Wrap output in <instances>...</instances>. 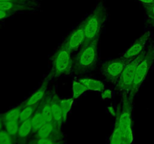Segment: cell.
Instances as JSON below:
<instances>
[{
  "mask_svg": "<svg viewBox=\"0 0 154 144\" xmlns=\"http://www.w3.org/2000/svg\"><path fill=\"white\" fill-rule=\"evenodd\" d=\"M53 130H54V123H47L42 128L38 130L37 135L38 138L50 137Z\"/></svg>",
  "mask_w": 154,
  "mask_h": 144,
  "instance_id": "cell-19",
  "label": "cell"
},
{
  "mask_svg": "<svg viewBox=\"0 0 154 144\" xmlns=\"http://www.w3.org/2000/svg\"><path fill=\"white\" fill-rule=\"evenodd\" d=\"M153 23H154V22H153Z\"/></svg>",
  "mask_w": 154,
  "mask_h": 144,
  "instance_id": "cell-33",
  "label": "cell"
},
{
  "mask_svg": "<svg viewBox=\"0 0 154 144\" xmlns=\"http://www.w3.org/2000/svg\"><path fill=\"white\" fill-rule=\"evenodd\" d=\"M84 84L87 90L90 91L103 92L105 89V86L101 81L93 79H81L79 80Z\"/></svg>",
  "mask_w": 154,
  "mask_h": 144,
  "instance_id": "cell-13",
  "label": "cell"
},
{
  "mask_svg": "<svg viewBox=\"0 0 154 144\" xmlns=\"http://www.w3.org/2000/svg\"><path fill=\"white\" fill-rule=\"evenodd\" d=\"M84 41H85V32H84L83 24L81 23L79 26L77 27L69 34L62 46L72 52L80 49L84 44Z\"/></svg>",
  "mask_w": 154,
  "mask_h": 144,
  "instance_id": "cell-7",
  "label": "cell"
},
{
  "mask_svg": "<svg viewBox=\"0 0 154 144\" xmlns=\"http://www.w3.org/2000/svg\"><path fill=\"white\" fill-rule=\"evenodd\" d=\"M144 54H145V50H144V52L137 56L136 57L132 58L128 63L127 65L125 68L124 70H123V74L120 76V79L117 81V87H118L119 89L123 92H129L131 86L133 83L137 67H138L140 62L144 58Z\"/></svg>",
  "mask_w": 154,
  "mask_h": 144,
  "instance_id": "cell-5",
  "label": "cell"
},
{
  "mask_svg": "<svg viewBox=\"0 0 154 144\" xmlns=\"http://www.w3.org/2000/svg\"><path fill=\"white\" fill-rule=\"evenodd\" d=\"M143 4H150L154 3V0H138Z\"/></svg>",
  "mask_w": 154,
  "mask_h": 144,
  "instance_id": "cell-31",
  "label": "cell"
},
{
  "mask_svg": "<svg viewBox=\"0 0 154 144\" xmlns=\"http://www.w3.org/2000/svg\"><path fill=\"white\" fill-rule=\"evenodd\" d=\"M72 52L61 46L53 56L52 69L50 76H59L67 74L73 67V61L71 57Z\"/></svg>",
  "mask_w": 154,
  "mask_h": 144,
  "instance_id": "cell-4",
  "label": "cell"
},
{
  "mask_svg": "<svg viewBox=\"0 0 154 144\" xmlns=\"http://www.w3.org/2000/svg\"><path fill=\"white\" fill-rule=\"evenodd\" d=\"M0 144H12L11 135L5 130H0Z\"/></svg>",
  "mask_w": 154,
  "mask_h": 144,
  "instance_id": "cell-25",
  "label": "cell"
},
{
  "mask_svg": "<svg viewBox=\"0 0 154 144\" xmlns=\"http://www.w3.org/2000/svg\"><path fill=\"white\" fill-rule=\"evenodd\" d=\"M128 100L124 101L123 106V110L120 112L119 118L117 119V124L120 128L121 133L129 128H132V118H131L130 106H129Z\"/></svg>",
  "mask_w": 154,
  "mask_h": 144,
  "instance_id": "cell-9",
  "label": "cell"
},
{
  "mask_svg": "<svg viewBox=\"0 0 154 144\" xmlns=\"http://www.w3.org/2000/svg\"><path fill=\"white\" fill-rule=\"evenodd\" d=\"M51 109H52V115L54 122L56 123H60L62 120H64L63 112L60 104V100L53 99L51 100Z\"/></svg>",
  "mask_w": 154,
  "mask_h": 144,
  "instance_id": "cell-12",
  "label": "cell"
},
{
  "mask_svg": "<svg viewBox=\"0 0 154 144\" xmlns=\"http://www.w3.org/2000/svg\"><path fill=\"white\" fill-rule=\"evenodd\" d=\"M35 4H22L12 2H0V10L4 11L12 12L32 10L35 8Z\"/></svg>",
  "mask_w": 154,
  "mask_h": 144,
  "instance_id": "cell-10",
  "label": "cell"
},
{
  "mask_svg": "<svg viewBox=\"0 0 154 144\" xmlns=\"http://www.w3.org/2000/svg\"><path fill=\"white\" fill-rule=\"evenodd\" d=\"M0 2H12L22 3V4H35L32 0H0Z\"/></svg>",
  "mask_w": 154,
  "mask_h": 144,
  "instance_id": "cell-29",
  "label": "cell"
},
{
  "mask_svg": "<svg viewBox=\"0 0 154 144\" xmlns=\"http://www.w3.org/2000/svg\"><path fill=\"white\" fill-rule=\"evenodd\" d=\"M133 141V132L132 129L129 128L122 133V142L123 144H131Z\"/></svg>",
  "mask_w": 154,
  "mask_h": 144,
  "instance_id": "cell-24",
  "label": "cell"
},
{
  "mask_svg": "<svg viewBox=\"0 0 154 144\" xmlns=\"http://www.w3.org/2000/svg\"><path fill=\"white\" fill-rule=\"evenodd\" d=\"M32 125V130L35 132H37L39 129L42 128L45 124H47L42 116L41 111H38L31 118Z\"/></svg>",
  "mask_w": 154,
  "mask_h": 144,
  "instance_id": "cell-14",
  "label": "cell"
},
{
  "mask_svg": "<svg viewBox=\"0 0 154 144\" xmlns=\"http://www.w3.org/2000/svg\"><path fill=\"white\" fill-rule=\"evenodd\" d=\"M107 18L108 10L104 3L101 2L82 22L85 32V41L84 44L91 43L99 39Z\"/></svg>",
  "mask_w": 154,
  "mask_h": 144,
  "instance_id": "cell-1",
  "label": "cell"
},
{
  "mask_svg": "<svg viewBox=\"0 0 154 144\" xmlns=\"http://www.w3.org/2000/svg\"><path fill=\"white\" fill-rule=\"evenodd\" d=\"M150 34H151V33H150V31H147L146 32H144L122 55V58H126V59H132V58H135L137 56H138L141 52H144L146 44H147V41H148L150 38Z\"/></svg>",
  "mask_w": 154,
  "mask_h": 144,
  "instance_id": "cell-8",
  "label": "cell"
},
{
  "mask_svg": "<svg viewBox=\"0 0 154 144\" xmlns=\"http://www.w3.org/2000/svg\"><path fill=\"white\" fill-rule=\"evenodd\" d=\"M6 131L11 136H15L17 134L19 129V121H9L5 122Z\"/></svg>",
  "mask_w": 154,
  "mask_h": 144,
  "instance_id": "cell-21",
  "label": "cell"
},
{
  "mask_svg": "<svg viewBox=\"0 0 154 144\" xmlns=\"http://www.w3.org/2000/svg\"><path fill=\"white\" fill-rule=\"evenodd\" d=\"M153 62L154 45H151L148 49L145 50L144 58L140 62L138 67H137L133 83H132L130 90H129V94H130L131 98L134 97V95L138 92L140 86L147 77Z\"/></svg>",
  "mask_w": 154,
  "mask_h": 144,
  "instance_id": "cell-3",
  "label": "cell"
},
{
  "mask_svg": "<svg viewBox=\"0 0 154 144\" xmlns=\"http://www.w3.org/2000/svg\"><path fill=\"white\" fill-rule=\"evenodd\" d=\"M147 15L150 19H152L153 22H154V3L150 4H143Z\"/></svg>",
  "mask_w": 154,
  "mask_h": 144,
  "instance_id": "cell-26",
  "label": "cell"
},
{
  "mask_svg": "<svg viewBox=\"0 0 154 144\" xmlns=\"http://www.w3.org/2000/svg\"><path fill=\"white\" fill-rule=\"evenodd\" d=\"M113 94H114V93H113V92L111 91V89H105L102 92V95H101V99L105 100L111 98L113 97Z\"/></svg>",
  "mask_w": 154,
  "mask_h": 144,
  "instance_id": "cell-27",
  "label": "cell"
},
{
  "mask_svg": "<svg viewBox=\"0 0 154 144\" xmlns=\"http://www.w3.org/2000/svg\"><path fill=\"white\" fill-rule=\"evenodd\" d=\"M34 110H35V105H32V106H25V107H23L20 114V117H19L20 122H23L26 121V120L31 118L32 116L33 112H34Z\"/></svg>",
  "mask_w": 154,
  "mask_h": 144,
  "instance_id": "cell-20",
  "label": "cell"
},
{
  "mask_svg": "<svg viewBox=\"0 0 154 144\" xmlns=\"http://www.w3.org/2000/svg\"><path fill=\"white\" fill-rule=\"evenodd\" d=\"M73 102H74V100L71 98L63 99V100H60V106H61L62 110H63L64 119L66 118L67 114L69 113V112L70 111L72 104H73Z\"/></svg>",
  "mask_w": 154,
  "mask_h": 144,
  "instance_id": "cell-22",
  "label": "cell"
},
{
  "mask_svg": "<svg viewBox=\"0 0 154 144\" xmlns=\"http://www.w3.org/2000/svg\"><path fill=\"white\" fill-rule=\"evenodd\" d=\"M72 90H73V98H77L80 95L87 91L84 84L80 80H73L72 82Z\"/></svg>",
  "mask_w": 154,
  "mask_h": 144,
  "instance_id": "cell-17",
  "label": "cell"
},
{
  "mask_svg": "<svg viewBox=\"0 0 154 144\" xmlns=\"http://www.w3.org/2000/svg\"><path fill=\"white\" fill-rule=\"evenodd\" d=\"M2 119L0 118V130H1L2 129Z\"/></svg>",
  "mask_w": 154,
  "mask_h": 144,
  "instance_id": "cell-32",
  "label": "cell"
},
{
  "mask_svg": "<svg viewBox=\"0 0 154 144\" xmlns=\"http://www.w3.org/2000/svg\"><path fill=\"white\" fill-rule=\"evenodd\" d=\"M23 106H17V107L13 108L8 111L6 113H5L3 116V119L5 122L9 121H19L20 114L22 110Z\"/></svg>",
  "mask_w": 154,
  "mask_h": 144,
  "instance_id": "cell-16",
  "label": "cell"
},
{
  "mask_svg": "<svg viewBox=\"0 0 154 144\" xmlns=\"http://www.w3.org/2000/svg\"><path fill=\"white\" fill-rule=\"evenodd\" d=\"M132 59H126L121 57L120 58H116V59L108 62L102 66V74L108 80L114 82H117L120 79L126 66Z\"/></svg>",
  "mask_w": 154,
  "mask_h": 144,
  "instance_id": "cell-6",
  "label": "cell"
},
{
  "mask_svg": "<svg viewBox=\"0 0 154 144\" xmlns=\"http://www.w3.org/2000/svg\"><path fill=\"white\" fill-rule=\"evenodd\" d=\"M47 90V83L43 84L34 94H32L23 104L22 106L25 107L27 106H32V105L36 104L40 100H42V98L44 97L45 94V92Z\"/></svg>",
  "mask_w": 154,
  "mask_h": 144,
  "instance_id": "cell-11",
  "label": "cell"
},
{
  "mask_svg": "<svg viewBox=\"0 0 154 144\" xmlns=\"http://www.w3.org/2000/svg\"><path fill=\"white\" fill-rule=\"evenodd\" d=\"M11 13H9V12H6V11H4V10H0V20H3L8 17V16L11 15Z\"/></svg>",
  "mask_w": 154,
  "mask_h": 144,
  "instance_id": "cell-30",
  "label": "cell"
},
{
  "mask_svg": "<svg viewBox=\"0 0 154 144\" xmlns=\"http://www.w3.org/2000/svg\"><path fill=\"white\" fill-rule=\"evenodd\" d=\"M99 39L89 44H84L73 61L74 71L84 74L91 70L96 64L99 52Z\"/></svg>",
  "mask_w": 154,
  "mask_h": 144,
  "instance_id": "cell-2",
  "label": "cell"
},
{
  "mask_svg": "<svg viewBox=\"0 0 154 144\" xmlns=\"http://www.w3.org/2000/svg\"><path fill=\"white\" fill-rule=\"evenodd\" d=\"M36 144H54V141L50 137L38 138Z\"/></svg>",
  "mask_w": 154,
  "mask_h": 144,
  "instance_id": "cell-28",
  "label": "cell"
},
{
  "mask_svg": "<svg viewBox=\"0 0 154 144\" xmlns=\"http://www.w3.org/2000/svg\"><path fill=\"white\" fill-rule=\"evenodd\" d=\"M110 144H123L122 142V133L117 124L114 129L112 135L110 139Z\"/></svg>",
  "mask_w": 154,
  "mask_h": 144,
  "instance_id": "cell-23",
  "label": "cell"
},
{
  "mask_svg": "<svg viewBox=\"0 0 154 144\" xmlns=\"http://www.w3.org/2000/svg\"><path fill=\"white\" fill-rule=\"evenodd\" d=\"M32 130V125L31 118H29L21 122L19 126L17 134L20 137H25L29 134Z\"/></svg>",
  "mask_w": 154,
  "mask_h": 144,
  "instance_id": "cell-15",
  "label": "cell"
},
{
  "mask_svg": "<svg viewBox=\"0 0 154 144\" xmlns=\"http://www.w3.org/2000/svg\"><path fill=\"white\" fill-rule=\"evenodd\" d=\"M42 116L45 118L46 123L54 122L52 115V109H51V101H48L42 106V110H41Z\"/></svg>",
  "mask_w": 154,
  "mask_h": 144,
  "instance_id": "cell-18",
  "label": "cell"
}]
</instances>
